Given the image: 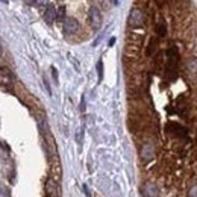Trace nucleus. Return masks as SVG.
<instances>
[{
    "instance_id": "nucleus-10",
    "label": "nucleus",
    "mask_w": 197,
    "mask_h": 197,
    "mask_svg": "<svg viewBox=\"0 0 197 197\" xmlns=\"http://www.w3.org/2000/svg\"><path fill=\"white\" fill-rule=\"evenodd\" d=\"M188 67V71L193 74V76H197V58H191L186 64Z\"/></svg>"
},
{
    "instance_id": "nucleus-5",
    "label": "nucleus",
    "mask_w": 197,
    "mask_h": 197,
    "mask_svg": "<svg viewBox=\"0 0 197 197\" xmlns=\"http://www.w3.org/2000/svg\"><path fill=\"white\" fill-rule=\"evenodd\" d=\"M167 130H168L170 134L176 135V137H179V138H185L186 137V129L182 128V126L177 124V123H168V124H167Z\"/></svg>"
},
{
    "instance_id": "nucleus-6",
    "label": "nucleus",
    "mask_w": 197,
    "mask_h": 197,
    "mask_svg": "<svg viewBox=\"0 0 197 197\" xmlns=\"http://www.w3.org/2000/svg\"><path fill=\"white\" fill-rule=\"evenodd\" d=\"M0 82L6 87H12V83H14V74L5 67L0 68Z\"/></svg>"
},
{
    "instance_id": "nucleus-1",
    "label": "nucleus",
    "mask_w": 197,
    "mask_h": 197,
    "mask_svg": "<svg viewBox=\"0 0 197 197\" xmlns=\"http://www.w3.org/2000/svg\"><path fill=\"white\" fill-rule=\"evenodd\" d=\"M129 26H132V27H141L143 24L146 23V15H144V12L141 11L139 8H134L130 14H129V20H128Z\"/></svg>"
},
{
    "instance_id": "nucleus-4",
    "label": "nucleus",
    "mask_w": 197,
    "mask_h": 197,
    "mask_svg": "<svg viewBox=\"0 0 197 197\" xmlns=\"http://www.w3.org/2000/svg\"><path fill=\"white\" fill-rule=\"evenodd\" d=\"M79 30V21L73 17H67L64 20V32L65 34H76Z\"/></svg>"
},
{
    "instance_id": "nucleus-14",
    "label": "nucleus",
    "mask_w": 197,
    "mask_h": 197,
    "mask_svg": "<svg viewBox=\"0 0 197 197\" xmlns=\"http://www.w3.org/2000/svg\"><path fill=\"white\" fill-rule=\"evenodd\" d=\"M97 76H99V82H102L103 79V62L102 61L97 62Z\"/></svg>"
},
{
    "instance_id": "nucleus-23",
    "label": "nucleus",
    "mask_w": 197,
    "mask_h": 197,
    "mask_svg": "<svg viewBox=\"0 0 197 197\" xmlns=\"http://www.w3.org/2000/svg\"><path fill=\"white\" fill-rule=\"evenodd\" d=\"M114 2H115V3H118V0H114Z\"/></svg>"
},
{
    "instance_id": "nucleus-3",
    "label": "nucleus",
    "mask_w": 197,
    "mask_h": 197,
    "mask_svg": "<svg viewBox=\"0 0 197 197\" xmlns=\"http://www.w3.org/2000/svg\"><path fill=\"white\" fill-rule=\"evenodd\" d=\"M141 158H143L144 162H149L155 158V146L152 143H146L141 147Z\"/></svg>"
},
{
    "instance_id": "nucleus-20",
    "label": "nucleus",
    "mask_w": 197,
    "mask_h": 197,
    "mask_svg": "<svg viewBox=\"0 0 197 197\" xmlns=\"http://www.w3.org/2000/svg\"><path fill=\"white\" fill-rule=\"evenodd\" d=\"M26 3H34V0H24Z\"/></svg>"
},
{
    "instance_id": "nucleus-18",
    "label": "nucleus",
    "mask_w": 197,
    "mask_h": 197,
    "mask_svg": "<svg viewBox=\"0 0 197 197\" xmlns=\"http://www.w3.org/2000/svg\"><path fill=\"white\" fill-rule=\"evenodd\" d=\"M81 111H82V112L85 111V97H82V102H81Z\"/></svg>"
},
{
    "instance_id": "nucleus-12",
    "label": "nucleus",
    "mask_w": 197,
    "mask_h": 197,
    "mask_svg": "<svg viewBox=\"0 0 197 197\" xmlns=\"http://www.w3.org/2000/svg\"><path fill=\"white\" fill-rule=\"evenodd\" d=\"M56 20L58 21H64L65 20V8L64 6H59V9L56 11Z\"/></svg>"
},
{
    "instance_id": "nucleus-15",
    "label": "nucleus",
    "mask_w": 197,
    "mask_h": 197,
    "mask_svg": "<svg viewBox=\"0 0 197 197\" xmlns=\"http://www.w3.org/2000/svg\"><path fill=\"white\" fill-rule=\"evenodd\" d=\"M188 197H197V185H194L191 190H190V193H188Z\"/></svg>"
},
{
    "instance_id": "nucleus-16",
    "label": "nucleus",
    "mask_w": 197,
    "mask_h": 197,
    "mask_svg": "<svg viewBox=\"0 0 197 197\" xmlns=\"http://www.w3.org/2000/svg\"><path fill=\"white\" fill-rule=\"evenodd\" d=\"M34 2L38 5V6H44V5H47V3H49V0H34Z\"/></svg>"
},
{
    "instance_id": "nucleus-22",
    "label": "nucleus",
    "mask_w": 197,
    "mask_h": 197,
    "mask_svg": "<svg viewBox=\"0 0 197 197\" xmlns=\"http://www.w3.org/2000/svg\"><path fill=\"white\" fill-rule=\"evenodd\" d=\"M0 55H2V47H0Z\"/></svg>"
},
{
    "instance_id": "nucleus-13",
    "label": "nucleus",
    "mask_w": 197,
    "mask_h": 197,
    "mask_svg": "<svg viewBox=\"0 0 197 197\" xmlns=\"http://www.w3.org/2000/svg\"><path fill=\"white\" fill-rule=\"evenodd\" d=\"M156 32H158L159 36H165V34H167V26H165V23H159V24H158Z\"/></svg>"
},
{
    "instance_id": "nucleus-11",
    "label": "nucleus",
    "mask_w": 197,
    "mask_h": 197,
    "mask_svg": "<svg viewBox=\"0 0 197 197\" xmlns=\"http://www.w3.org/2000/svg\"><path fill=\"white\" fill-rule=\"evenodd\" d=\"M156 47H158V43H156V40H152L150 43H149V47H147V55H149V56H152V55L155 53Z\"/></svg>"
},
{
    "instance_id": "nucleus-8",
    "label": "nucleus",
    "mask_w": 197,
    "mask_h": 197,
    "mask_svg": "<svg viewBox=\"0 0 197 197\" xmlns=\"http://www.w3.org/2000/svg\"><path fill=\"white\" fill-rule=\"evenodd\" d=\"M143 191H144V196L146 197H158L159 196V190H158V186L155 185L153 182H147L144 188H143Z\"/></svg>"
},
{
    "instance_id": "nucleus-17",
    "label": "nucleus",
    "mask_w": 197,
    "mask_h": 197,
    "mask_svg": "<svg viewBox=\"0 0 197 197\" xmlns=\"http://www.w3.org/2000/svg\"><path fill=\"white\" fill-rule=\"evenodd\" d=\"M52 74H53V79H55V82L58 83V71H56V68H55V67H52Z\"/></svg>"
},
{
    "instance_id": "nucleus-21",
    "label": "nucleus",
    "mask_w": 197,
    "mask_h": 197,
    "mask_svg": "<svg viewBox=\"0 0 197 197\" xmlns=\"http://www.w3.org/2000/svg\"><path fill=\"white\" fill-rule=\"evenodd\" d=\"M0 2H2V3H8L9 0H0Z\"/></svg>"
},
{
    "instance_id": "nucleus-19",
    "label": "nucleus",
    "mask_w": 197,
    "mask_h": 197,
    "mask_svg": "<svg viewBox=\"0 0 197 197\" xmlns=\"http://www.w3.org/2000/svg\"><path fill=\"white\" fill-rule=\"evenodd\" d=\"M114 43H115V38H111L109 40V46H114Z\"/></svg>"
},
{
    "instance_id": "nucleus-9",
    "label": "nucleus",
    "mask_w": 197,
    "mask_h": 197,
    "mask_svg": "<svg viewBox=\"0 0 197 197\" xmlns=\"http://www.w3.org/2000/svg\"><path fill=\"white\" fill-rule=\"evenodd\" d=\"M44 18H46L47 23H52L56 18V8H55V5H49L47 6L46 12H44Z\"/></svg>"
},
{
    "instance_id": "nucleus-2",
    "label": "nucleus",
    "mask_w": 197,
    "mask_h": 197,
    "mask_svg": "<svg viewBox=\"0 0 197 197\" xmlns=\"http://www.w3.org/2000/svg\"><path fill=\"white\" fill-rule=\"evenodd\" d=\"M88 20H90V23H91L94 29H99L102 26V12H100V9L96 8V6H91L90 11H88Z\"/></svg>"
},
{
    "instance_id": "nucleus-7",
    "label": "nucleus",
    "mask_w": 197,
    "mask_h": 197,
    "mask_svg": "<svg viewBox=\"0 0 197 197\" xmlns=\"http://www.w3.org/2000/svg\"><path fill=\"white\" fill-rule=\"evenodd\" d=\"M58 194V185L55 179H47L46 182V197H56Z\"/></svg>"
}]
</instances>
